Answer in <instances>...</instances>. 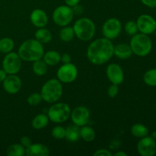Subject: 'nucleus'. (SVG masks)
<instances>
[{
    "instance_id": "nucleus-10",
    "label": "nucleus",
    "mask_w": 156,
    "mask_h": 156,
    "mask_svg": "<svg viewBox=\"0 0 156 156\" xmlns=\"http://www.w3.org/2000/svg\"><path fill=\"white\" fill-rule=\"evenodd\" d=\"M121 31V21L116 18H108L102 26V34L104 37L111 41L118 37Z\"/></svg>"
},
{
    "instance_id": "nucleus-1",
    "label": "nucleus",
    "mask_w": 156,
    "mask_h": 156,
    "mask_svg": "<svg viewBox=\"0 0 156 156\" xmlns=\"http://www.w3.org/2000/svg\"><path fill=\"white\" fill-rule=\"evenodd\" d=\"M114 45L111 40L100 37L93 41L87 48L86 56L91 63L101 66L108 62L114 56Z\"/></svg>"
},
{
    "instance_id": "nucleus-39",
    "label": "nucleus",
    "mask_w": 156,
    "mask_h": 156,
    "mask_svg": "<svg viewBox=\"0 0 156 156\" xmlns=\"http://www.w3.org/2000/svg\"><path fill=\"white\" fill-rule=\"evenodd\" d=\"M64 2H65V3L66 5L73 8V7H74L75 5H76L79 4V2H80V0H64Z\"/></svg>"
},
{
    "instance_id": "nucleus-40",
    "label": "nucleus",
    "mask_w": 156,
    "mask_h": 156,
    "mask_svg": "<svg viewBox=\"0 0 156 156\" xmlns=\"http://www.w3.org/2000/svg\"><path fill=\"white\" fill-rule=\"evenodd\" d=\"M8 74L5 72L4 69L2 68L0 69V83H2V82L5 80Z\"/></svg>"
},
{
    "instance_id": "nucleus-42",
    "label": "nucleus",
    "mask_w": 156,
    "mask_h": 156,
    "mask_svg": "<svg viewBox=\"0 0 156 156\" xmlns=\"http://www.w3.org/2000/svg\"><path fill=\"white\" fill-rule=\"evenodd\" d=\"M151 136H152L154 140H156V130L153 131V132L152 133V134H151Z\"/></svg>"
},
{
    "instance_id": "nucleus-12",
    "label": "nucleus",
    "mask_w": 156,
    "mask_h": 156,
    "mask_svg": "<svg viewBox=\"0 0 156 156\" xmlns=\"http://www.w3.org/2000/svg\"><path fill=\"white\" fill-rule=\"evenodd\" d=\"M138 30L145 34H152L156 30V20L148 14L140 15L136 20Z\"/></svg>"
},
{
    "instance_id": "nucleus-5",
    "label": "nucleus",
    "mask_w": 156,
    "mask_h": 156,
    "mask_svg": "<svg viewBox=\"0 0 156 156\" xmlns=\"http://www.w3.org/2000/svg\"><path fill=\"white\" fill-rule=\"evenodd\" d=\"M129 46L133 54L140 57H144L152 51V42L149 35L140 32L132 36Z\"/></svg>"
},
{
    "instance_id": "nucleus-37",
    "label": "nucleus",
    "mask_w": 156,
    "mask_h": 156,
    "mask_svg": "<svg viewBox=\"0 0 156 156\" xmlns=\"http://www.w3.org/2000/svg\"><path fill=\"white\" fill-rule=\"evenodd\" d=\"M140 1L146 7L150 9L156 8V0H140Z\"/></svg>"
},
{
    "instance_id": "nucleus-24",
    "label": "nucleus",
    "mask_w": 156,
    "mask_h": 156,
    "mask_svg": "<svg viewBox=\"0 0 156 156\" xmlns=\"http://www.w3.org/2000/svg\"><path fill=\"white\" fill-rule=\"evenodd\" d=\"M131 134L136 138H143L149 135V129L146 125L143 123H135L130 128Z\"/></svg>"
},
{
    "instance_id": "nucleus-16",
    "label": "nucleus",
    "mask_w": 156,
    "mask_h": 156,
    "mask_svg": "<svg viewBox=\"0 0 156 156\" xmlns=\"http://www.w3.org/2000/svg\"><path fill=\"white\" fill-rule=\"evenodd\" d=\"M31 24L37 28L45 27L48 24V16L44 10L35 9L31 12L30 15Z\"/></svg>"
},
{
    "instance_id": "nucleus-27",
    "label": "nucleus",
    "mask_w": 156,
    "mask_h": 156,
    "mask_svg": "<svg viewBox=\"0 0 156 156\" xmlns=\"http://www.w3.org/2000/svg\"><path fill=\"white\" fill-rule=\"evenodd\" d=\"M6 155L9 156H23L25 155V147L21 143H14L7 148Z\"/></svg>"
},
{
    "instance_id": "nucleus-30",
    "label": "nucleus",
    "mask_w": 156,
    "mask_h": 156,
    "mask_svg": "<svg viewBox=\"0 0 156 156\" xmlns=\"http://www.w3.org/2000/svg\"><path fill=\"white\" fill-rule=\"evenodd\" d=\"M51 136L57 140H62L66 137V128L62 126H56L52 129Z\"/></svg>"
},
{
    "instance_id": "nucleus-7",
    "label": "nucleus",
    "mask_w": 156,
    "mask_h": 156,
    "mask_svg": "<svg viewBox=\"0 0 156 156\" xmlns=\"http://www.w3.org/2000/svg\"><path fill=\"white\" fill-rule=\"evenodd\" d=\"M74 18L73 9L66 5H62L53 10L52 18L53 22L59 27L69 25Z\"/></svg>"
},
{
    "instance_id": "nucleus-22",
    "label": "nucleus",
    "mask_w": 156,
    "mask_h": 156,
    "mask_svg": "<svg viewBox=\"0 0 156 156\" xmlns=\"http://www.w3.org/2000/svg\"><path fill=\"white\" fill-rule=\"evenodd\" d=\"M80 127L76 125L73 124L69 125L66 128V137L69 142L70 143H75L77 142L80 139V133H79Z\"/></svg>"
},
{
    "instance_id": "nucleus-31",
    "label": "nucleus",
    "mask_w": 156,
    "mask_h": 156,
    "mask_svg": "<svg viewBox=\"0 0 156 156\" xmlns=\"http://www.w3.org/2000/svg\"><path fill=\"white\" fill-rule=\"evenodd\" d=\"M124 30L128 35L131 37L138 33L139 30L136 24V21H132V20L128 21L124 25Z\"/></svg>"
},
{
    "instance_id": "nucleus-29",
    "label": "nucleus",
    "mask_w": 156,
    "mask_h": 156,
    "mask_svg": "<svg viewBox=\"0 0 156 156\" xmlns=\"http://www.w3.org/2000/svg\"><path fill=\"white\" fill-rule=\"evenodd\" d=\"M145 84L150 87L156 86V69H150L145 73L143 76Z\"/></svg>"
},
{
    "instance_id": "nucleus-8",
    "label": "nucleus",
    "mask_w": 156,
    "mask_h": 156,
    "mask_svg": "<svg viewBox=\"0 0 156 156\" xmlns=\"http://www.w3.org/2000/svg\"><path fill=\"white\" fill-rule=\"evenodd\" d=\"M22 66V59L16 52L6 53L2 62V67L8 75L18 74Z\"/></svg>"
},
{
    "instance_id": "nucleus-32",
    "label": "nucleus",
    "mask_w": 156,
    "mask_h": 156,
    "mask_svg": "<svg viewBox=\"0 0 156 156\" xmlns=\"http://www.w3.org/2000/svg\"><path fill=\"white\" fill-rule=\"evenodd\" d=\"M27 104L30 106H37L40 105L43 101V98L41 97V93L34 92L30 94L27 99Z\"/></svg>"
},
{
    "instance_id": "nucleus-26",
    "label": "nucleus",
    "mask_w": 156,
    "mask_h": 156,
    "mask_svg": "<svg viewBox=\"0 0 156 156\" xmlns=\"http://www.w3.org/2000/svg\"><path fill=\"white\" fill-rule=\"evenodd\" d=\"M59 37L62 42L69 43L72 41L75 37L73 27L68 25L65 26V27H62L61 30H59Z\"/></svg>"
},
{
    "instance_id": "nucleus-33",
    "label": "nucleus",
    "mask_w": 156,
    "mask_h": 156,
    "mask_svg": "<svg viewBox=\"0 0 156 156\" xmlns=\"http://www.w3.org/2000/svg\"><path fill=\"white\" fill-rule=\"evenodd\" d=\"M119 85H115V84H111L108 89V94L110 98L117 97V95L119 93Z\"/></svg>"
},
{
    "instance_id": "nucleus-18",
    "label": "nucleus",
    "mask_w": 156,
    "mask_h": 156,
    "mask_svg": "<svg viewBox=\"0 0 156 156\" xmlns=\"http://www.w3.org/2000/svg\"><path fill=\"white\" fill-rule=\"evenodd\" d=\"M131 47L128 44H118L114 46V56L120 59H127L132 56Z\"/></svg>"
},
{
    "instance_id": "nucleus-20",
    "label": "nucleus",
    "mask_w": 156,
    "mask_h": 156,
    "mask_svg": "<svg viewBox=\"0 0 156 156\" xmlns=\"http://www.w3.org/2000/svg\"><path fill=\"white\" fill-rule=\"evenodd\" d=\"M50 120L46 114H38L31 121V126L34 129H42L48 125Z\"/></svg>"
},
{
    "instance_id": "nucleus-38",
    "label": "nucleus",
    "mask_w": 156,
    "mask_h": 156,
    "mask_svg": "<svg viewBox=\"0 0 156 156\" xmlns=\"http://www.w3.org/2000/svg\"><path fill=\"white\" fill-rule=\"evenodd\" d=\"M61 62L62 63H69V62H71V56H70V55L67 53L61 55Z\"/></svg>"
},
{
    "instance_id": "nucleus-19",
    "label": "nucleus",
    "mask_w": 156,
    "mask_h": 156,
    "mask_svg": "<svg viewBox=\"0 0 156 156\" xmlns=\"http://www.w3.org/2000/svg\"><path fill=\"white\" fill-rule=\"evenodd\" d=\"M42 59L48 66H53L61 62V54L56 50H48L44 52Z\"/></svg>"
},
{
    "instance_id": "nucleus-21",
    "label": "nucleus",
    "mask_w": 156,
    "mask_h": 156,
    "mask_svg": "<svg viewBox=\"0 0 156 156\" xmlns=\"http://www.w3.org/2000/svg\"><path fill=\"white\" fill-rule=\"evenodd\" d=\"M34 37L37 41L44 44L50 43L53 39V35L48 29L45 27H41V28H38L35 31Z\"/></svg>"
},
{
    "instance_id": "nucleus-13",
    "label": "nucleus",
    "mask_w": 156,
    "mask_h": 156,
    "mask_svg": "<svg viewBox=\"0 0 156 156\" xmlns=\"http://www.w3.org/2000/svg\"><path fill=\"white\" fill-rule=\"evenodd\" d=\"M70 119L73 124L81 126H85L88 123L90 120V111L85 106H79L71 111Z\"/></svg>"
},
{
    "instance_id": "nucleus-36",
    "label": "nucleus",
    "mask_w": 156,
    "mask_h": 156,
    "mask_svg": "<svg viewBox=\"0 0 156 156\" xmlns=\"http://www.w3.org/2000/svg\"><path fill=\"white\" fill-rule=\"evenodd\" d=\"M72 9H73V14H74V15H78V16H80V15H82L84 12L83 7H82V6L79 4L76 5H75L74 7H73Z\"/></svg>"
},
{
    "instance_id": "nucleus-14",
    "label": "nucleus",
    "mask_w": 156,
    "mask_h": 156,
    "mask_svg": "<svg viewBox=\"0 0 156 156\" xmlns=\"http://www.w3.org/2000/svg\"><path fill=\"white\" fill-rule=\"evenodd\" d=\"M106 76L111 84L120 85L124 81V73L117 63H110L106 68Z\"/></svg>"
},
{
    "instance_id": "nucleus-17",
    "label": "nucleus",
    "mask_w": 156,
    "mask_h": 156,
    "mask_svg": "<svg viewBox=\"0 0 156 156\" xmlns=\"http://www.w3.org/2000/svg\"><path fill=\"white\" fill-rule=\"evenodd\" d=\"M50 149L42 143H32L25 148V155L27 156H48Z\"/></svg>"
},
{
    "instance_id": "nucleus-6",
    "label": "nucleus",
    "mask_w": 156,
    "mask_h": 156,
    "mask_svg": "<svg viewBox=\"0 0 156 156\" xmlns=\"http://www.w3.org/2000/svg\"><path fill=\"white\" fill-rule=\"evenodd\" d=\"M71 108L63 102H55L52 104L47 111V116L50 121L54 123H62L70 118Z\"/></svg>"
},
{
    "instance_id": "nucleus-41",
    "label": "nucleus",
    "mask_w": 156,
    "mask_h": 156,
    "mask_svg": "<svg viewBox=\"0 0 156 156\" xmlns=\"http://www.w3.org/2000/svg\"><path fill=\"white\" fill-rule=\"evenodd\" d=\"M115 156H127V153L126 152H123V151H118L116 153L114 154Z\"/></svg>"
},
{
    "instance_id": "nucleus-35",
    "label": "nucleus",
    "mask_w": 156,
    "mask_h": 156,
    "mask_svg": "<svg viewBox=\"0 0 156 156\" xmlns=\"http://www.w3.org/2000/svg\"><path fill=\"white\" fill-rule=\"evenodd\" d=\"M20 143H21L24 147L27 148L32 144V141L29 136H23L20 139Z\"/></svg>"
},
{
    "instance_id": "nucleus-34",
    "label": "nucleus",
    "mask_w": 156,
    "mask_h": 156,
    "mask_svg": "<svg viewBox=\"0 0 156 156\" xmlns=\"http://www.w3.org/2000/svg\"><path fill=\"white\" fill-rule=\"evenodd\" d=\"M94 156H111L113 155L112 152H110V150L107 149H98L97 151L94 152L93 154Z\"/></svg>"
},
{
    "instance_id": "nucleus-25",
    "label": "nucleus",
    "mask_w": 156,
    "mask_h": 156,
    "mask_svg": "<svg viewBox=\"0 0 156 156\" xmlns=\"http://www.w3.org/2000/svg\"><path fill=\"white\" fill-rule=\"evenodd\" d=\"M32 71L36 76H44L48 71V66L42 59L33 62L32 64Z\"/></svg>"
},
{
    "instance_id": "nucleus-43",
    "label": "nucleus",
    "mask_w": 156,
    "mask_h": 156,
    "mask_svg": "<svg viewBox=\"0 0 156 156\" xmlns=\"http://www.w3.org/2000/svg\"><path fill=\"white\" fill-rule=\"evenodd\" d=\"M154 33H155V37H156V30H155V32H154Z\"/></svg>"
},
{
    "instance_id": "nucleus-23",
    "label": "nucleus",
    "mask_w": 156,
    "mask_h": 156,
    "mask_svg": "<svg viewBox=\"0 0 156 156\" xmlns=\"http://www.w3.org/2000/svg\"><path fill=\"white\" fill-rule=\"evenodd\" d=\"M79 133H80V138L87 143L94 141L96 137V133L94 129L91 126L87 125L81 126Z\"/></svg>"
},
{
    "instance_id": "nucleus-4",
    "label": "nucleus",
    "mask_w": 156,
    "mask_h": 156,
    "mask_svg": "<svg viewBox=\"0 0 156 156\" xmlns=\"http://www.w3.org/2000/svg\"><path fill=\"white\" fill-rule=\"evenodd\" d=\"M75 36L82 41H89L94 37L96 26L94 21L88 18H80L75 21L73 26Z\"/></svg>"
},
{
    "instance_id": "nucleus-11",
    "label": "nucleus",
    "mask_w": 156,
    "mask_h": 156,
    "mask_svg": "<svg viewBox=\"0 0 156 156\" xmlns=\"http://www.w3.org/2000/svg\"><path fill=\"white\" fill-rule=\"evenodd\" d=\"M138 153L141 156H153L156 154V140L151 136L140 138L136 146Z\"/></svg>"
},
{
    "instance_id": "nucleus-3",
    "label": "nucleus",
    "mask_w": 156,
    "mask_h": 156,
    "mask_svg": "<svg viewBox=\"0 0 156 156\" xmlns=\"http://www.w3.org/2000/svg\"><path fill=\"white\" fill-rule=\"evenodd\" d=\"M63 88L62 82L57 79H50L43 85L41 94L43 101L49 104L57 102L62 98Z\"/></svg>"
},
{
    "instance_id": "nucleus-9",
    "label": "nucleus",
    "mask_w": 156,
    "mask_h": 156,
    "mask_svg": "<svg viewBox=\"0 0 156 156\" xmlns=\"http://www.w3.org/2000/svg\"><path fill=\"white\" fill-rule=\"evenodd\" d=\"M79 71L75 64L63 63L56 72V77L62 83H72L78 77Z\"/></svg>"
},
{
    "instance_id": "nucleus-15",
    "label": "nucleus",
    "mask_w": 156,
    "mask_h": 156,
    "mask_svg": "<svg viewBox=\"0 0 156 156\" xmlns=\"http://www.w3.org/2000/svg\"><path fill=\"white\" fill-rule=\"evenodd\" d=\"M2 86L8 94H15L21 90L22 87V81L17 74L8 75L2 82Z\"/></svg>"
},
{
    "instance_id": "nucleus-28",
    "label": "nucleus",
    "mask_w": 156,
    "mask_h": 156,
    "mask_svg": "<svg viewBox=\"0 0 156 156\" xmlns=\"http://www.w3.org/2000/svg\"><path fill=\"white\" fill-rule=\"evenodd\" d=\"M15 42L10 37H3L0 39V53L6 54L13 50Z\"/></svg>"
},
{
    "instance_id": "nucleus-2",
    "label": "nucleus",
    "mask_w": 156,
    "mask_h": 156,
    "mask_svg": "<svg viewBox=\"0 0 156 156\" xmlns=\"http://www.w3.org/2000/svg\"><path fill=\"white\" fill-rule=\"evenodd\" d=\"M43 44L36 39H28L24 41L18 47V53L22 61L34 62L42 59L44 53Z\"/></svg>"
}]
</instances>
